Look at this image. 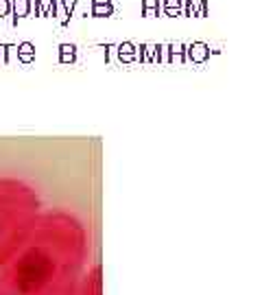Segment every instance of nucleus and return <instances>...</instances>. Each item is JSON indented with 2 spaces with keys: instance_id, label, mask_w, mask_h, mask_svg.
I'll return each mask as SVG.
<instances>
[{
  "instance_id": "f257e3e1",
  "label": "nucleus",
  "mask_w": 262,
  "mask_h": 295,
  "mask_svg": "<svg viewBox=\"0 0 262 295\" xmlns=\"http://www.w3.org/2000/svg\"><path fill=\"white\" fill-rule=\"evenodd\" d=\"M88 230L64 210L40 212L0 267V295H70L88 269Z\"/></svg>"
},
{
  "instance_id": "f03ea898",
  "label": "nucleus",
  "mask_w": 262,
  "mask_h": 295,
  "mask_svg": "<svg viewBox=\"0 0 262 295\" xmlns=\"http://www.w3.org/2000/svg\"><path fill=\"white\" fill-rule=\"evenodd\" d=\"M40 216V197L15 177H0V267L11 258Z\"/></svg>"
},
{
  "instance_id": "7ed1b4c3",
  "label": "nucleus",
  "mask_w": 262,
  "mask_h": 295,
  "mask_svg": "<svg viewBox=\"0 0 262 295\" xmlns=\"http://www.w3.org/2000/svg\"><path fill=\"white\" fill-rule=\"evenodd\" d=\"M70 295H103V274L98 267L86 269V274L79 278Z\"/></svg>"
},
{
  "instance_id": "20e7f679",
  "label": "nucleus",
  "mask_w": 262,
  "mask_h": 295,
  "mask_svg": "<svg viewBox=\"0 0 262 295\" xmlns=\"http://www.w3.org/2000/svg\"><path fill=\"white\" fill-rule=\"evenodd\" d=\"M11 13H13V24H18L20 18H27L31 13V0H9Z\"/></svg>"
},
{
  "instance_id": "39448f33",
  "label": "nucleus",
  "mask_w": 262,
  "mask_h": 295,
  "mask_svg": "<svg viewBox=\"0 0 262 295\" xmlns=\"http://www.w3.org/2000/svg\"><path fill=\"white\" fill-rule=\"evenodd\" d=\"M53 15H59V22L61 24H68V20H70V15H72V9H68V5H66V0H53Z\"/></svg>"
},
{
  "instance_id": "423d86ee",
  "label": "nucleus",
  "mask_w": 262,
  "mask_h": 295,
  "mask_svg": "<svg viewBox=\"0 0 262 295\" xmlns=\"http://www.w3.org/2000/svg\"><path fill=\"white\" fill-rule=\"evenodd\" d=\"M184 7V0H164V13L166 15H179Z\"/></svg>"
},
{
  "instance_id": "0eeeda50",
  "label": "nucleus",
  "mask_w": 262,
  "mask_h": 295,
  "mask_svg": "<svg viewBox=\"0 0 262 295\" xmlns=\"http://www.w3.org/2000/svg\"><path fill=\"white\" fill-rule=\"evenodd\" d=\"M114 13V7L112 3L110 5H92V15H96V18H107V15Z\"/></svg>"
},
{
  "instance_id": "6e6552de",
  "label": "nucleus",
  "mask_w": 262,
  "mask_h": 295,
  "mask_svg": "<svg viewBox=\"0 0 262 295\" xmlns=\"http://www.w3.org/2000/svg\"><path fill=\"white\" fill-rule=\"evenodd\" d=\"M190 55L195 57L197 61L205 59V55H207V46H205V44H201V42H195V44L190 46Z\"/></svg>"
},
{
  "instance_id": "1a4fd4ad",
  "label": "nucleus",
  "mask_w": 262,
  "mask_h": 295,
  "mask_svg": "<svg viewBox=\"0 0 262 295\" xmlns=\"http://www.w3.org/2000/svg\"><path fill=\"white\" fill-rule=\"evenodd\" d=\"M160 3L158 0H142V15H158Z\"/></svg>"
},
{
  "instance_id": "9d476101",
  "label": "nucleus",
  "mask_w": 262,
  "mask_h": 295,
  "mask_svg": "<svg viewBox=\"0 0 262 295\" xmlns=\"http://www.w3.org/2000/svg\"><path fill=\"white\" fill-rule=\"evenodd\" d=\"M20 55H22V59L24 61H29L31 57H33V44H29V42H24V44H20Z\"/></svg>"
},
{
  "instance_id": "9b49d317",
  "label": "nucleus",
  "mask_w": 262,
  "mask_h": 295,
  "mask_svg": "<svg viewBox=\"0 0 262 295\" xmlns=\"http://www.w3.org/2000/svg\"><path fill=\"white\" fill-rule=\"evenodd\" d=\"M11 13V3L9 0H0V18H7Z\"/></svg>"
},
{
  "instance_id": "f8f14e48",
  "label": "nucleus",
  "mask_w": 262,
  "mask_h": 295,
  "mask_svg": "<svg viewBox=\"0 0 262 295\" xmlns=\"http://www.w3.org/2000/svg\"><path fill=\"white\" fill-rule=\"evenodd\" d=\"M68 55H70V59L74 57V46H70V44H61V57L68 59Z\"/></svg>"
},
{
  "instance_id": "ddd939ff",
  "label": "nucleus",
  "mask_w": 262,
  "mask_h": 295,
  "mask_svg": "<svg viewBox=\"0 0 262 295\" xmlns=\"http://www.w3.org/2000/svg\"><path fill=\"white\" fill-rule=\"evenodd\" d=\"M112 0H92V5H110Z\"/></svg>"
}]
</instances>
